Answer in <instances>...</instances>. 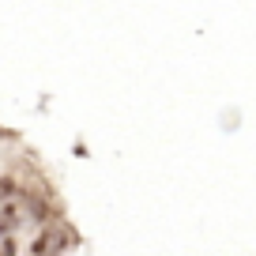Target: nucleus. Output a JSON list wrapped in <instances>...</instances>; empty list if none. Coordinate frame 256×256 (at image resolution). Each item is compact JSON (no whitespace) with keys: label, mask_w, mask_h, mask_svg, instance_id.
<instances>
[{"label":"nucleus","mask_w":256,"mask_h":256,"mask_svg":"<svg viewBox=\"0 0 256 256\" xmlns=\"http://www.w3.org/2000/svg\"><path fill=\"white\" fill-rule=\"evenodd\" d=\"M0 256H19V241H16V234L0 238Z\"/></svg>","instance_id":"nucleus-2"},{"label":"nucleus","mask_w":256,"mask_h":256,"mask_svg":"<svg viewBox=\"0 0 256 256\" xmlns=\"http://www.w3.org/2000/svg\"><path fill=\"white\" fill-rule=\"evenodd\" d=\"M56 248H60V234H56V230H42L30 252L34 256H56Z\"/></svg>","instance_id":"nucleus-1"},{"label":"nucleus","mask_w":256,"mask_h":256,"mask_svg":"<svg viewBox=\"0 0 256 256\" xmlns=\"http://www.w3.org/2000/svg\"><path fill=\"white\" fill-rule=\"evenodd\" d=\"M12 188H16V181H12V177H4V181H0V200H8Z\"/></svg>","instance_id":"nucleus-3"}]
</instances>
